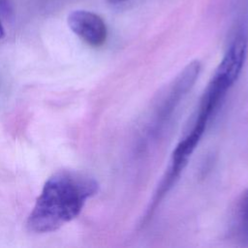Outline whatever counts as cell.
<instances>
[{"mask_svg": "<svg viewBox=\"0 0 248 248\" xmlns=\"http://www.w3.org/2000/svg\"><path fill=\"white\" fill-rule=\"evenodd\" d=\"M98 189V182L85 173L66 170L53 173L27 218V229L36 233L58 230L80 213Z\"/></svg>", "mask_w": 248, "mask_h": 248, "instance_id": "1", "label": "cell"}, {"mask_svg": "<svg viewBox=\"0 0 248 248\" xmlns=\"http://www.w3.org/2000/svg\"><path fill=\"white\" fill-rule=\"evenodd\" d=\"M67 22L70 29L91 46H101L107 40L106 23L102 17L92 12L85 10L73 11L69 14Z\"/></svg>", "mask_w": 248, "mask_h": 248, "instance_id": "2", "label": "cell"}, {"mask_svg": "<svg viewBox=\"0 0 248 248\" xmlns=\"http://www.w3.org/2000/svg\"><path fill=\"white\" fill-rule=\"evenodd\" d=\"M201 71V64L199 61H192L189 63L181 73L173 80L169 92L164 100L162 108H160V113L166 117L168 116L173 108L177 106L180 100L187 94V92L192 88L193 84L197 80Z\"/></svg>", "mask_w": 248, "mask_h": 248, "instance_id": "3", "label": "cell"}, {"mask_svg": "<svg viewBox=\"0 0 248 248\" xmlns=\"http://www.w3.org/2000/svg\"><path fill=\"white\" fill-rule=\"evenodd\" d=\"M236 229L241 237L248 240V190L242 195L237 205Z\"/></svg>", "mask_w": 248, "mask_h": 248, "instance_id": "4", "label": "cell"}, {"mask_svg": "<svg viewBox=\"0 0 248 248\" xmlns=\"http://www.w3.org/2000/svg\"><path fill=\"white\" fill-rule=\"evenodd\" d=\"M12 11V0H0V13L4 16H9Z\"/></svg>", "mask_w": 248, "mask_h": 248, "instance_id": "5", "label": "cell"}, {"mask_svg": "<svg viewBox=\"0 0 248 248\" xmlns=\"http://www.w3.org/2000/svg\"><path fill=\"white\" fill-rule=\"evenodd\" d=\"M4 36H5V30H4L3 24H2V22H1V20H0V40L3 39Z\"/></svg>", "mask_w": 248, "mask_h": 248, "instance_id": "6", "label": "cell"}, {"mask_svg": "<svg viewBox=\"0 0 248 248\" xmlns=\"http://www.w3.org/2000/svg\"><path fill=\"white\" fill-rule=\"evenodd\" d=\"M108 3L110 4H119V3H122V2H125L127 0H107Z\"/></svg>", "mask_w": 248, "mask_h": 248, "instance_id": "7", "label": "cell"}]
</instances>
